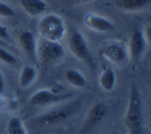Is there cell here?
<instances>
[{"instance_id": "7c38bea8", "label": "cell", "mask_w": 151, "mask_h": 134, "mask_svg": "<svg viewBox=\"0 0 151 134\" xmlns=\"http://www.w3.org/2000/svg\"><path fill=\"white\" fill-rule=\"evenodd\" d=\"M21 7L31 18L44 14L47 10V3L45 0H21Z\"/></svg>"}, {"instance_id": "6da1fadb", "label": "cell", "mask_w": 151, "mask_h": 134, "mask_svg": "<svg viewBox=\"0 0 151 134\" xmlns=\"http://www.w3.org/2000/svg\"><path fill=\"white\" fill-rule=\"evenodd\" d=\"M124 124L129 134H144L142 99L138 86L134 82L132 83L129 90V98L125 112Z\"/></svg>"}, {"instance_id": "2e32d148", "label": "cell", "mask_w": 151, "mask_h": 134, "mask_svg": "<svg viewBox=\"0 0 151 134\" xmlns=\"http://www.w3.org/2000/svg\"><path fill=\"white\" fill-rule=\"evenodd\" d=\"M101 87L105 91H112L116 84V75L112 69H106L101 74L99 79Z\"/></svg>"}, {"instance_id": "52a82bcc", "label": "cell", "mask_w": 151, "mask_h": 134, "mask_svg": "<svg viewBox=\"0 0 151 134\" xmlns=\"http://www.w3.org/2000/svg\"><path fill=\"white\" fill-rule=\"evenodd\" d=\"M101 54L116 65L123 63L129 58V50L127 46L119 41H114L105 45L101 50Z\"/></svg>"}, {"instance_id": "44dd1931", "label": "cell", "mask_w": 151, "mask_h": 134, "mask_svg": "<svg viewBox=\"0 0 151 134\" xmlns=\"http://www.w3.org/2000/svg\"><path fill=\"white\" fill-rule=\"evenodd\" d=\"M143 33H144V36H145L146 41H147L149 44H151V25H149V26H147V27H145Z\"/></svg>"}, {"instance_id": "9a60e30c", "label": "cell", "mask_w": 151, "mask_h": 134, "mask_svg": "<svg viewBox=\"0 0 151 134\" xmlns=\"http://www.w3.org/2000/svg\"><path fill=\"white\" fill-rule=\"evenodd\" d=\"M37 77V71L32 66H25L22 68L19 77V83L22 88H28L29 86L36 80Z\"/></svg>"}, {"instance_id": "603a6c76", "label": "cell", "mask_w": 151, "mask_h": 134, "mask_svg": "<svg viewBox=\"0 0 151 134\" xmlns=\"http://www.w3.org/2000/svg\"><path fill=\"white\" fill-rule=\"evenodd\" d=\"M76 1H78V2H90V1H91V0H76Z\"/></svg>"}, {"instance_id": "30bf717a", "label": "cell", "mask_w": 151, "mask_h": 134, "mask_svg": "<svg viewBox=\"0 0 151 134\" xmlns=\"http://www.w3.org/2000/svg\"><path fill=\"white\" fill-rule=\"evenodd\" d=\"M84 25L88 28V29L93 30L96 32H101V33H105V32L112 31L114 29V26L110 20L103 16H100L97 14H93V12H88L86 14L83 18Z\"/></svg>"}, {"instance_id": "5b68a950", "label": "cell", "mask_w": 151, "mask_h": 134, "mask_svg": "<svg viewBox=\"0 0 151 134\" xmlns=\"http://www.w3.org/2000/svg\"><path fill=\"white\" fill-rule=\"evenodd\" d=\"M75 110H76V105H74V103L63 105V107L52 108V110L40 115V116H38L35 119V121L38 124L43 125V126L58 125L65 122V121H67L74 114Z\"/></svg>"}, {"instance_id": "3957f363", "label": "cell", "mask_w": 151, "mask_h": 134, "mask_svg": "<svg viewBox=\"0 0 151 134\" xmlns=\"http://www.w3.org/2000/svg\"><path fill=\"white\" fill-rule=\"evenodd\" d=\"M68 47L69 50L77 59L81 61L91 70L96 69V63L91 55L90 46L84 35L78 30L73 29L68 37Z\"/></svg>"}, {"instance_id": "4fadbf2b", "label": "cell", "mask_w": 151, "mask_h": 134, "mask_svg": "<svg viewBox=\"0 0 151 134\" xmlns=\"http://www.w3.org/2000/svg\"><path fill=\"white\" fill-rule=\"evenodd\" d=\"M116 7L124 11H139L151 4V0H115Z\"/></svg>"}, {"instance_id": "277c9868", "label": "cell", "mask_w": 151, "mask_h": 134, "mask_svg": "<svg viewBox=\"0 0 151 134\" xmlns=\"http://www.w3.org/2000/svg\"><path fill=\"white\" fill-rule=\"evenodd\" d=\"M36 55L42 63H54L65 56V49L60 42L41 38L37 41Z\"/></svg>"}, {"instance_id": "9c48e42d", "label": "cell", "mask_w": 151, "mask_h": 134, "mask_svg": "<svg viewBox=\"0 0 151 134\" xmlns=\"http://www.w3.org/2000/svg\"><path fill=\"white\" fill-rule=\"evenodd\" d=\"M146 43L147 41L145 39L143 31L140 29H135L132 32L129 44V55L134 63H137L142 56L146 48Z\"/></svg>"}, {"instance_id": "ba28073f", "label": "cell", "mask_w": 151, "mask_h": 134, "mask_svg": "<svg viewBox=\"0 0 151 134\" xmlns=\"http://www.w3.org/2000/svg\"><path fill=\"white\" fill-rule=\"evenodd\" d=\"M67 98L66 95L59 94L50 89H39L35 91L29 98V103L35 107H45L61 103Z\"/></svg>"}, {"instance_id": "7a4b0ae2", "label": "cell", "mask_w": 151, "mask_h": 134, "mask_svg": "<svg viewBox=\"0 0 151 134\" xmlns=\"http://www.w3.org/2000/svg\"><path fill=\"white\" fill-rule=\"evenodd\" d=\"M38 30L41 38L60 42L65 37L67 27L59 14H47L40 19Z\"/></svg>"}, {"instance_id": "7402d4cb", "label": "cell", "mask_w": 151, "mask_h": 134, "mask_svg": "<svg viewBox=\"0 0 151 134\" xmlns=\"http://www.w3.org/2000/svg\"><path fill=\"white\" fill-rule=\"evenodd\" d=\"M4 90H5V80H4L2 71L0 70V94H2L4 92Z\"/></svg>"}, {"instance_id": "d6986e66", "label": "cell", "mask_w": 151, "mask_h": 134, "mask_svg": "<svg viewBox=\"0 0 151 134\" xmlns=\"http://www.w3.org/2000/svg\"><path fill=\"white\" fill-rule=\"evenodd\" d=\"M14 16V10L12 6L6 4L5 2L0 1V16L1 18H12Z\"/></svg>"}, {"instance_id": "ac0fdd59", "label": "cell", "mask_w": 151, "mask_h": 134, "mask_svg": "<svg viewBox=\"0 0 151 134\" xmlns=\"http://www.w3.org/2000/svg\"><path fill=\"white\" fill-rule=\"evenodd\" d=\"M0 61L6 63V65H16L18 59L14 56L12 52H9L8 50L4 49V48L0 47Z\"/></svg>"}, {"instance_id": "8fae6325", "label": "cell", "mask_w": 151, "mask_h": 134, "mask_svg": "<svg viewBox=\"0 0 151 134\" xmlns=\"http://www.w3.org/2000/svg\"><path fill=\"white\" fill-rule=\"evenodd\" d=\"M19 42L22 47L23 51L31 58H37V40L31 31H24L20 34Z\"/></svg>"}, {"instance_id": "8992f818", "label": "cell", "mask_w": 151, "mask_h": 134, "mask_svg": "<svg viewBox=\"0 0 151 134\" xmlns=\"http://www.w3.org/2000/svg\"><path fill=\"white\" fill-rule=\"evenodd\" d=\"M108 114V108L104 103H96L86 115L80 129V134H86L97 127Z\"/></svg>"}, {"instance_id": "ffe728a7", "label": "cell", "mask_w": 151, "mask_h": 134, "mask_svg": "<svg viewBox=\"0 0 151 134\" xmlns=\"http://www.w3.org/2000/svg\"><path fill=\"white\" fill-rule=\"evenodd\" d=\"M0 39L4 40V41H8V40H10L9 32H8V30L1 24H0Z\"/></svg>"}, {"instance_id": "e0dca14e", "label": "cell", "mask_w": 151, "mask_h": 134, "mask_svg": "<svg viewBox=\"0 0 151 134\" xmlns=\"http://www.w3.org/2000/svg\"><path fill=\"white\" fill-rule=\"evenodd\" d=\"M7 134H28L24 122L19 117H12L8 121Z\"/></svg>"}, {"instance_id": "5bb4252c", "label": "cell", "mask_w": 151, "mask_h": 134, "mask_svg": "<svg viewBox=\"0 0 151 134\" xmlns=\"http://www.w3.org/2000/svg\"><path fill=\"white\" fill-rule=\"evenodd\" d=\"M65 79L71 86L76 88H86L88 81L83 74L76 69H69L65 72Z\"/></svg>"}]
</instances>
